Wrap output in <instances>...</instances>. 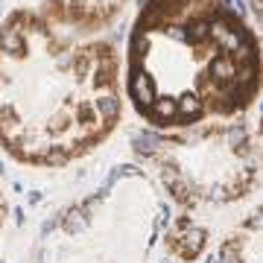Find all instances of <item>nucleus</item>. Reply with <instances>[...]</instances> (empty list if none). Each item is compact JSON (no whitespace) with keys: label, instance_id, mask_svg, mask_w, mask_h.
Instances as JSON below:
<instances>
[{"label":"nucleus","instance_id":"1","mask_svg":"<svg viewBox=\"0 0 263 263\" xmlns=\"http://www.w3.org/2000/svg\"><path fill=\"white\" fill-rule=\"evenodd\" d=\"M120 76L108 38L15 9L0 24V149L38 170L91 155L123 117Z\"/></svg>","mask_w":263,"mask_h":263},{"label":"nucleus","instance_id":"2","mask_svg":"<svg viewBox=\"0 0 263 263\" xmlns=\"http://www.w3.org/2000/svg\"><path fill=\"white\" fill-rule=\"evenodd\" d=\"M123 94L155 132L237 120L260 94V41L231 0H143Z\"/></svg>","mask_w":263,"mask_h":263},{"label":"nucleus","instance_id":"3","mask_svg":"<svg viewBox=\"0 0 263 263\" xmlns=\"http://www.w3.org/2000/svg\"><path fill=\"white\" fill-rule=\"evenodd\" d=\"M170 219L141 164H117L41 226L24 263H149Z\"/></svg>","mask_w":263,"mask_h":263},{"label":"nucleus","instance_id":"4","mask_svg":"<svg viewBox=\"0 0 263 263\" xmlns=\"http://www.w3.org/2000/svg\"><path fill=\"white\" fill-rule=\"evenodd\" d=\"M141 167L181 214L226 208L249 199L260 181L254 126L237 120L202 123L181 132H152L135 141Z\"/></svg>","mask_w":263,"mask_h":263},{"label":"nucleus","instance_id":"5","mask_svg":"<svg viewBox=\"0 0 263 263\" xmlns=\"http://www.w3.org/2000/svg\"><path fill=\"white\" fill-rule=\"evenodd\" d=\"M47 15L59 27H67L82 35H94L120 15L129 0H44Z\"/></svg>","mask_w":263,"mask_h":263},{"label":"nucleus","instance_id":"6","mask_svg":"<svg viewBox=\"0 0 263 263\" xmlns=\"http://www.w3.org/2000/svg\"><path fill=\"white\" fill-rule=\"evenodd\" d=\"M161 243H164L170 257H176L181 263H196L211 246V228L205 222H199L196 214H181L179 211L164 222Z\"/></svg>","mask_w":263,"mask_h":263},{"label":"nucleus","instance_id":"7","mask_svg":"<svg viewBox=\"0 0 263 263\" xmlns=\"http://www.w3.org/2000/svg\"><path fill=\"white\" fill-rule=\"evenodd\" d=\"M216 263H260V211L246 214L216 249Z\"/></svg>","mask_w":263,"mask_h":263},{"label":"nucleus","instance_id":"8","mask_svg":"<svg viewBox=\"0 0 263 263\" xmlns=\"http://www.w3.org/2000/svg\"><path fill=\"white\" fill-rule=\"evenodd\" d=\"M6 222V199H3V187H0V228Z\"/></svg>","mask_w":263,"mask_h":263}]
</instances>
